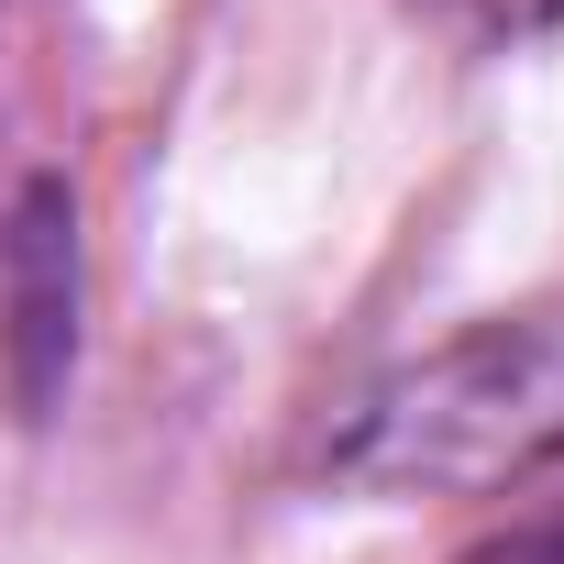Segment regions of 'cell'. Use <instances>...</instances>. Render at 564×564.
Listing matches in <instances>:
<instances>
[{
	"label": "cell",
	"mask_w": 564,
	"mask_h": 564,
	"mask_svg": "<svg viewBox=\"0 0 564 564\" xmlns=\"http://www.w3.org/2000/svg\"><path fill=\"white\" fill-rule=\"evenodd\" d=\"M432 34H454L465 56H509V45H542L564 34V0H410Z\"/></svg>",
	"instance_id": "cell-3"
},
{
	"label": "cell",
	"mask_w": 564,
	"mask_h": 564,
	"mask_svg": "<svg viewBox=\"0 0 564 564\" xmlns=\"http://www.w3.org/2000/svg\"><path fill=\"white\" fill-rule=\"evenodd\" d=\"M78 311H89V243H78V188L45 166L0 210V388L23 421H45L78 377Z\"/></svg>",
	"instance_id": "cell-2"
},
{
	"label": "cell",
	"mask_w": 564,
	"mask_h": 564,
	"mask_svg": "<svg viewBox=\"0 0 564 564\" xmlns=\"http://www.w3.org/2000/svg\"><path fill=\"white\" fill-rule=\"evenodd\" d=\"M465 564H564V509H553V520H520L509 542H487V553H465Z\"/></svg>",
	"instance_id": "cell-4"
},
{
	"label": "cell",
	"mask_w": 564,
	"mask_h": 564,
	"mask_svg": "<svg viewBox=\"0 0 564 564\" xmlns=\"http://www.w3.org/2000/svg\"><path fill=\"white\" fill-rule=\"evenodd\" d=\"M553 432H564V322H476L366 377L322 432V476L355 498H432L509 476Z\"/></svg>",
	"instance_id": "cell-1"
}]
</instances>
